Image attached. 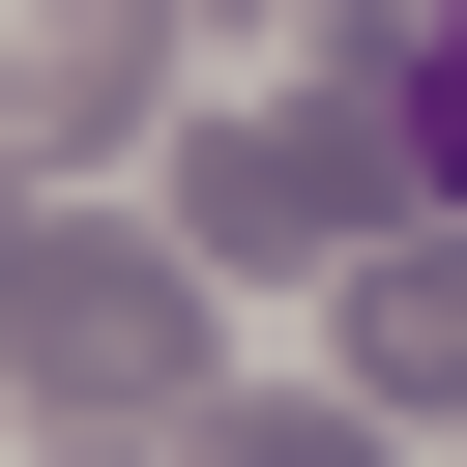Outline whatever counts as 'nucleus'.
<instances>
[{"mask_svg": "<svg viewBox=\"0 0 467 467\" xmlns=\"http://www.w3.org/2000/svg\"><path fill=\"white\" fill-rule=\"evenodd\" d=\"M409 204H438L409 58H292V88L175 117V263H350V234H409Z\"/></svg>", "mask_w": 467, "mask_h": 467, "instance_id": "nucleus-2", "label": "nucleus"}, {"mask_svg": "<svg viewBox=\"0 0 467 467\" xmlns=\"http://www.w3.org/2000/svg\"><path fill=\"white\" fill-rule=\"evenodd\" d=\"M0 409H29V467H175V409H204V263H175V234H88L58 175H0Z\"/></svg>", "mask_w": 467, "mask_h": 467, "instance_id": "nucleus-1", "label": "nucleus"}, {"mask_svg": "<svg viewBox=\"0 0 467 467\" xmlns=\"http://www.w3.org/2000/svg\"><path fill=\"white\" fill-rule=\"evenodd\" d=\"M175 117V0H0V175H88Z\"/></svg>", "mask_w": 467, "mask_h": 467, "instance_id": "nucleus-3", "label": "nucleus"}, {"mask_svg": "<svg viewBox=\"0 0 467 467\" xmlns=\"http://www.w3.org/2000/svg\"><path fill=\"white\" fill-rule=\"evenodd\" d=\"M175 467H409L350 379H263V409H175Z\"/></svg>", "mask_w": 467, "mask_h": 467, "instance_id": "nucleus-5", "label": "nucleus"}, {"mask_svg": "<svg viewBox=\"0 0 467 467\" xmlns=\"http://www.w3.org/2000/svg\"><path fill=\"white\" fill-rule=\"evenodd\" d=\"M350 409H379V438H467V234H438V204L350 234Z\"/></svg>", "mask_w": 467, "mask_h": 467, "instance_id": "nucleus-4", "label": "nucleus"}]
</instances>
